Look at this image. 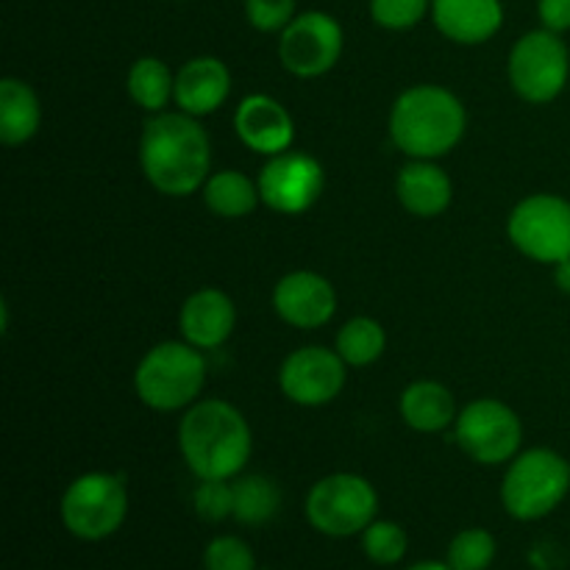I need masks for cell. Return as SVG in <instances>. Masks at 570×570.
<instances>
[{
  "label": "cell",
  "instance_id": "29",
  "mask_svg": "<svg viewBox=\"0 0 570 570\" xmlns=\"http://www.w3.org/2000/svg\"><path fill=\"white\" fill-rule=\"evenodd\" d=\"M193 507L198 518L209 523L234 518V479H198Z\"/></svg>",
  "mask_w": 570,
  "mask_h": 570
},
{
  "label": "cell",
  "instance_id": "12",
  "mask_svg": "<svg viewBox=\"0 0 570 570\" xmlns=\"http://www.w3.org/2000/svg\"><path fill=\"white\" fill-rule=\"evenodd\" d=\"M256 184L267 209L295 217L309 212L321 200L326 189V170L315 156L289 148L262 165Z\"/></svg>",
  "mask_w": 570,
  "mask_h": 570
},
{
  "label": "cell",
  "instance_id": "19",
  "mask_svg": "<svg viewBox=\"0 0 570 570\" xmlns=\"http://www.w3.org/2000/svg\"><path fill=\"white\" fill-rule=\"evenodd\" d=\"M395 195L412 217L432 220L451 206L454 184H451L449 173L434 165L432 159H410L395 176Z\"/></svg>",
  "mask_w": 570,
  "mask_h": 570
},
{
  "label": "cell",
  "instance_id": "2",
  "mask_svg": "<svg viewBox=\"0 0 570 570\" xmlns=\"http://www.w3.org/2000/svg\"><path fill=\"white\" fill-rule=\"evenodd\" d=\"M178 451L198 479H237L254 451V432L234 404L200 399L178 421Z\"/></svg>",
  "mask_w": 570,
  "mask_h": 570
},
{
  "label": "cell",
  "instance_id": "26",
  "mask_svg": "<svg viewBox=\"0 0 570 570\" xmlns=\"http://www.w3.org/2000/svg\"><path fill=\"white\" fill-rule=\"evenodd\" d=\"M495 560V538L488 529H462L449 546V566L454 570H488Z\"/></svg>",
  "mask_w": 570,
  "mask_h": 570
},
{
  "label": "cell",
  "instance_id": "8",
  "mask_svg": "<svg viewBox=\"0 0 570 570\" xmlns=\"http://www.w3.org/2000/svg\"><path fill=\"white\" fill-rule=\"evenodd\" d=\"M507 76L518 98L527 104L543 106L560 98L570 78V50L562 33L549 28L523 33L510 50Z\"/></svg>",
  "mask_w": 570,
  "mask_h": 570
},
{
  "label": "cell",
  "instance_id": "9",
  "mask_svg": "<svg viewBox=\"0 0 570 570\" xmlns=\"http://www.w3.org/2000/svg\"><path fill=\"white\" fill-rule=\"evenodd\" d=\"M507 237L527 259L560 265L570 256V200L554 193L527 195L507 217Z\"/></svg>",
  "mask_w": 570,
  "mask_h": 570
},
{
  "label": "cell",
  "instance_id": "32",
  "mask_svg": "<svg viewBox=\"0 0 570 570\" xmlns=\"http://www.w3.org/2000/svg\"><path fill=\"white\" fill-rule=\"evenodd\" d=\"M540 28L554 33L570 31V0H538Z\"/></svg>",
  "mask_w": 570,
  "mask_h": 570
},
{
  "label": "cell",
  "instance_id": "15",
  "mask_svg": "<svg viewBox=\"0 0 570 570\" xmlns=\"http://www.w3.org/2000/svg\"><path fill=\"white\" fill-rule=\"evenodd\" d=\"M234 134L248 150L259 156H278L293 148L295 120L282 100L265 92H254L239 100L234 111Z\"/></svg>",
  "mask_w": 570,
  "mask_h": 570
},
{
  "label": "cell",
  "instance_id": "20",
  "mask_svg": "<svg viewBox=\"0 0 570 570\" xmlns=\"http://www.w3.org/2000/svg\"><path fill=\"white\" fill-rule=\"evenodd\" d=\"M399 412L401 421L412 432L421 434L445 432L449 426H454L456 415H460L454 393L443 382H434V379H417V382H412L401 393Z\"/></svg>",
  "mask_w": 570,
  "mask_h": 570
},
{
  "label": "cell",
  "instance_id": "25",
  "mask_svg": "<svg viewBox=\"0 0 570 570\" xmlns=\"http://www.w3.org/2000/svg\"><path fill=\"white\" fill-rule=\"evenodd\" d=\"M384 348H387L384 326L367 315L351 317L348 323H343V328L337 332V340H334V351L343 356V362L348 367L373 365V362L382 360Z\"/></svg>",
  "mask_w": 570,
  "mask_h": 570
},
{
  "label": "cell",
  "instance_id": "1",
  "mask_svg": "<svg viewBox=\"0 0 570 570\" xmlns=\"http://www.w3.org/2000/svg\"><path fill=\"white\" fill-rule=\"evenodd\" d=\"M139 167L156 193L189 198L212 176V139L187 111L150 115L139 137Z\"/></svg>",
  "mask_w": 570,
  "mask_h": 570
},
{
  "label": "cell",
  "instance_id": "23",
  "mask_svg": "<svg viewBox=\"0 0 570 570\" xmlns=\"http://www.w3.org/2000/svg\"><path fill=\"white\" fill-rule=\"evenodd\" d=\"M126 89L128 98L139 109L159 115V111H167V106L176 98V72L159 56H142L128 67Z\"/></svg>",
  "mask_w": 570,
  "mask_h": 570
},
{
  "label": "cell",
  "instance_id": "22",
  "mask_svg": "<svg viewBox=\"0 0 570 570\" xmlns=\"http://www.w3.org/2000/svg\"><path fill=\"white\" fill-rule=\"evenodd\" d=\"M204 204L212 215L223 217V220H239V217H248L256 206L262 204L259 184L254 178H248L245 173L226 167V170H217L206 178L204 189Z\"/></svg>",
  "mask_w": 570,
  "mask_h": 570
},
{
  "label": "cell",
  "instance_id": "14",
  "mask_svg": "<svg viewBox=\"0 0 570 570\" xmlns=\"http://www.w3.org/2000/svg\"><path fill=\"white\" fill-rule=\"evenodd\" d=\"M273 309L287 326L312 332L323 328L337 312V289L315 271H293L273 287Z\"/></svg>",
  "mask_w": 570,
  "mask_h": 570
},
{
  "label": "cell",
  "instance_id": "13",
  "mask_svg": "<svg viewBox=\"0 0 570 570\" xmlns=\"http://www.w3.org/2000/svg\"><path fill=\"white\" fill-rule=\"evenodd\" d=\"M348 365L326 345H304L284 356L278 367V390L298 406H326L343 393Z\"/></svg>",
  "mask_w": 570,
  "mask_h": 570
},
{
  "label": "cell",
  "instance_id": "16",
  "mask_svg": "<svg viewBox=\"0 0 570 570\" xmlns=\"http://www.w3.org/2000/svg\"><path fill=\"white\" fill-rule=\"evenodd\" d=\"M178 328H181V337L198 351H215L228 343L237 328V306L217 287L195 289L181 304Z\"/></svg>",
  "mask_w": 570,
  "mask_h": 570
},
{
  "label": "cell",
  "instance_id": "21",
  "mask_svg": "<svg viewBox=\"0 0 570 570\" xmlns=\"http://www.w3.org/2000/svg\"><path fill=\"white\" fill-rule=\"evenodd\" d=\"M42 126V104L31 83L6 76L0 81V142L17 148L37 137Z\"/></svg>",
  "mask_w": 570,
  "mask_h": 570
},
{
  "label": "cell",
  "instance_id": "34",
  "mask_svg": "<svg viewBox=\"0 0 570 570\" xmlns=\"http://www.w3.org/2000/svg\"><path fill=\"white\" fill-rule=\"evenodd\" d=\"M406 570H454L449 566V562H440V560H426V562H415V566H410Z\"/></svg>",
  "mask_w": 570,
  "mask_h": 570
},
{
  "label": "cell",
  "instance_id": "28",
  "mask_svg": "<svg viewBox=\"0 0 570 570\" xmlns=\"http://www.w3.org/2000/svg\"><path fill=\"white\" fill-rule=\"evenodd\" d=\"M371 20L387 31H410L426 14H432V0H367Z\"/></svg>",
  "mask_w": 570,
  "mask_h": 570
},
{
  "label": "cell",
  "instance_id": "33",
  "mask_svg": "<svg viewBox=\"0 0 570 570\" xmlns=\"http://www.w3.org/2000/svg\"><path fill=\"white\" fill-rule=\"evenodd\" d=\"M554 284L557 289H562V293L570 295V256L568 259H562L560 265H554Z\"/></svg>",
  "mask_w": 570,
  "mask_h": 570
},
{
  "label": "cell",
  "instance_id": "11",
  "mask_svg": "<svg viewBox=\"0 0 570 570\" xmlns=\"http://www.w3.org/2000/svg\"><path fill=\"white\" fill-rule=\"evenodd\" d=\"M345 33L337 17L312 9L293 17L278 33V61L295 78H321L340 61Z\"/></svg>",
  "mask_w": 570,
  "mask_h": 570
},
{
  "label": "cell",
  "instance_id": "24",
  "mask_svg": "<svg viewBox=\"0 0 570 570\" xmlns=\"http://www.w3.org/2000/svg\"><path fill=\"white\" fill-rule=\"evenodd\" d=\"M282 510V488L262 473H239L234 479V521L243 527H265Z\"/></svg>",
  "mask_w": 570,
  "mask_h": 570
},
{
  "label": "cell",
  "instance_id": "6",
  "mask_svg": "<svg viewBox=\"0 0 570 570\" xmlns=\"http://www.w3.org/2000/svg\"><path fill=\"white\" fill-rule=\"evenodd\" d=\"M67 532L87 543L111 538L128 515L126 479L117 473L92 471L67 484L59 504Z\"/></svg>",
  "mask_w": 570,
  "mask_h": 570
},
{
  "label": "cell",
  "instance_id": "18",
  "mask_svg": "<svg viewBox=\"0 0 570 570\" xmlns=\"http://www.w3.org/2000/svg\"><path fill=\"white\" fill-rule=\"evenodd\" d=\"M432 22L454 45H484L504 26L501 0H432Z\"/></svg>",
  "mask_w": 570,
  "mask_h": 570
},
{
  "label": "cell",
  "instance_id": "31",
  "mask_svg": "<svg viewBox=\"0 0 570 570\" xmlns=\"http://www.w3.org/2000/svg\"><path fill=\"white\" fill-rule=\"evenodd\" d=\"M298 0H245V20L262 33H282L293 22Z\"/></svg>",
  "mask_w": 570,
  "mask_h": 570
},
{
  "label": "cell",
  "instance_id": "5",
  "mask_svg": "<svg viewBox=\"0 0 570 570\" xmlns=\"http://www.w3.org/2000/svg\"><path fill=\"white\" fill-rule=\"evenodd\" d=\"M570 493V462L554 449L521 451L507 462L501 479V504L515 521H540L551 515Z\"/></svg>",
  "mask_w": 570,
  "mask_h": 570
},
{
  "label": "cell",
  "instance_id": "30",
  "mask_svg": "<svg viewBox=\"0 0 570 570\" xmlns=\"http://www.w3.org/2000/svg\"><path fill=\"white\" fill-rule=\"evenodd\" d=\"M206 570H256V557L245 540L234 534L215 538L204 551Z\"/></svg>",
  "mask_w": 570,
  "mask_h": 570
},
{
  "label": "cell",
  "instance_id": "3",
  "mask_svg": "<svg viewBox=\"0 0 570 570\" xmlns=\"http://www.w3.org/2000/svg\"><path fill=\"white\" fill-rule=\"evenodd\" d=\"M468 109L440 83H415L395 98L390 109V137L410 159H440L462 142Z\"/></svg>",
  "mask_w": 570,
  "mask_h": 570
},
{
  "label": "cell",
  "instance_id": "4",
  "mask_svg": "<svg viewBox=\"0 0 570 570\" xmlns=\"http://www.w3.org/2000/svg\"><path fill=\"white\" fill-rule=\"evenodd\" d=\"M206 384L204 351L187 340H165L145 351L134 371V393L154 412H181L200 401Z\"/></svg>",
  "mask_w": 570,
  "mask_h": 570
},
{
  "label": "cell",
  "instance_id": "27",
  "mask_svg": "<svg viewBox=\"0 0 570 570\" xmlns=\"http://www.w3.org/2000/svg\"><path fill=\"white\" fill-rule=\"evenodd\" d=\"M406 532L393 521H373L371 527L362 532V551L376 566H395L406 557Z\"/></svg>",
  "mask_w": 570,
  "mask_h": 570
},
{
  "label": "cell",
  "instance_id": "17",
  "mask_svg": "<svg viewBox=\"0 0 570 570\" xmlns=\"http://www.w3.org/2000/svg\"><path fill=\"white\" fill-rule=\"evenodd\" d=\"M228 95H232V70L217 56H193L178 67L176 98H173L178 111H187L200 120L215 115Z\"/></svg>",
  "mask_w": 570,
  "mask_h": 570
},
{
  "label": "cell",
  "instance_id": "10",
  "mask_svg": "<svg viewBox=\"0 0 570 570\" xmlns=\"http://www.w3.org/2000/svg\"><path fill=\"white\" fill-rule=\"evenodd\" d=\"M454 440L479 465H507L521 454L523 423L504 401L476 399L456 415Z\"/></svg>",
  "mask_w": 570,
  "mask_h": 570
},
{
  "label": "cell",
  "instance_id": "7",
  "mask_svg": "<svg viewBox=\"0 0 570 570\" xmlns=\"http://www.w3.org/2000/svg\"><path fill=\"white\" fill-rule=\"evenodd\" d=\"M306 521L326 538H354L379 515V493L360 473H328L306 493Z\"/></svg>",
  "mask_w": 570,
  "mask_h": 570
}]
</instances>
